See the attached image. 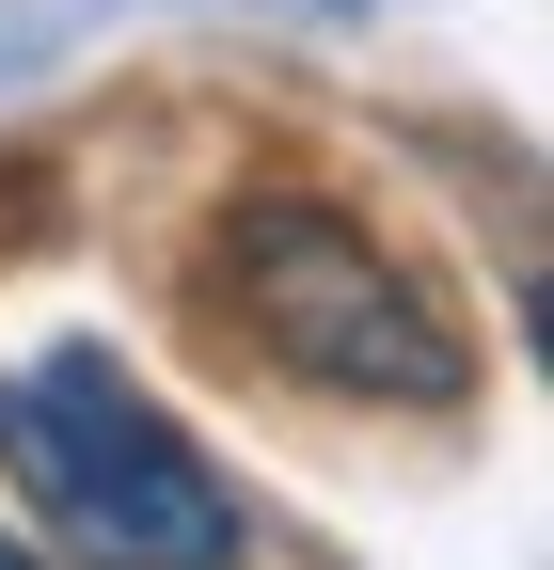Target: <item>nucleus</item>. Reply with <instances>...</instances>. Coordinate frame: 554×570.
Wrapping results in <instances>:
<instances>
[{
    "label": "nucleus",
    "instance_id": "3",
    "mask_svg": "<svg viewBox=\"0 0 554 570\" xmlns=\"http://www.w3.org/2000/svg\"><path fill=\"white\" fill-rule=\"evenodd\" d=\"M0 570H48V554H32V539H17V523H0Z\"/></svg>",
    "mask_w": 554,
    "mask_h": 570
},
{
    "label": "nucleus",
    "instance_id": "1",
    "mask_svg": "<svg viewBox=\"0 0 554 570\" xmlns=\"http://www.w3.org/2000/svg\"><path fill=\"white\" fill-rule=\"evenodd\" d=\"M0 460H17V491L96 570H238L254 554V523H238V491L206 475V444L111 365V348H32V365L0 381Z\"/></svg>",
    "mask_w": 554,
    "mask_h": 570
},
{
    "label": "nucleus",
    "instance_id": "2",
    "mask_svg": "<svg viewBox=\"0 0 554 570\" xmlns=\"http://www.w3.org/2000/svg\"><path fill=\"white\" fill-rule=\"evenodd\" d=\"M222 302L269 365H301L317 396H396V412H444L475 381L459 317L412 285L396 238H365L349 206H238L222 223Z\"/></svg>",
    "mask_w": 554,
    "mask_h": 570
}]
</instances>
